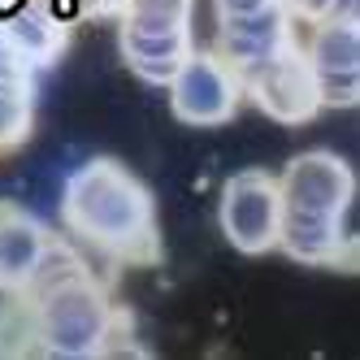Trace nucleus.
<instances>
[{
    "label": "nucleus",
    "instance_id": "nucleus-9",
    "mask_svg": "<svg viewBox=\"0 0 360 360\" xmlns=\"http://www.w3.org/2000/svg\"><path fill=\"white\" fill-rule=\"evenodd\" d=\"M295 27L300 22L287 13L282 0H274V5L256 9V13L217 18V48L213 53H221L235 70H248L256 61H269L278 53H287V48H295L300 44Z\"/></svg>",
    "mask_w": 360,
    "mask_h": 360
},
{
    "label": "nucleus",
    "instance_id": "nucleus-10",
    "mask_svg": "<svg viewBox=\"0 0 360 360\" xmlns=\"http://www.w3.org/2000/svg\"><path fill=\"white\" fill-rule=\"evenodd\" d=\"M53 243L57 235L35 213L18 209V204H0V291L5 295L27 291Z\"/></svg>",
    "mask_w": 360,
    "mask_h": 360
},
{
    "label": "nucleus",
    "instance_id": "nucleus-12",
    "mask_svg": "<svg viewBox=\"0 0 360 360\" xmlns=\"http://www.w3.org/2000/svg\"><path fill=\"white\" fill-rule=\"evenodd\" d=\"M5 35L18 48V57L27 61L35 74L53 65L65 53V44H70L65 22L48 9V5H22V9L5 13Z\"/></svg>",
    "mask_w": 360,
    "mask_h": 360
},
{
    "label": "nucleus",
    "instance_id": "nucleus-4",
    "mask_svg": "<svg viewBox=\"0 0 360 360\" xmlns=\"http://www.w3.org/2000/svg\"><path fill=\"white\" fill-rule=\"evenodd\" d=\"M169 109L187 126H226L243 105V79L213 48H191L187 61L165 83Z\"/></svg>",
    "mask_w": 360,
    "mask_h": 360
},
{
    "label": "nucleus",
    "instance_id": "nucleus-13",
    "mask_svg": "<svg viewBox=\"0 0 360 360\" xmlns=\"http://www.w3.org/2000/svg\"><path fill=\"white\" fill-rule=\"evenodd\" d=\"M35 131V79L0 83V152H13Z\"/></svg>",
    "mask_w": 360,
    "mask_h": 360
},
{
    "label": "nucleus",
    "instance_id": "nucleus-2",
    "mask_svg": "<svg viewBox=\"0 0 360 360\" xmlns=\"http://www.w3.org/2000/svg\"><path fill=\"white\" fill-rule=\"evenodd\" d=\"M22 300H27V313H31L35 352L83 360V356H100L113 347L117 308L87 269L65 274L57 282H48V287H35Z\"/></svg>",
    "mask_w": 360,
    "mask_h": 360
},
{
    "label": "nucleus",
    "instance_id": "nucleus-7",
    "mask_svg": "<svg viewBox=\"0 0 360 360\" xmlns=\"http://www.w3.org/2000/svg\"><path fill=\"white\" fill-rule=\"evenodd\" d=\"M278 191H282V209L343 217V213H352L356 174H352L347 157H339L330 148H313V152H300V157L287 161V169L278 174Z\"/></svg>",
    "mask_w": 360,
    "mask_h": 360
},
{
    "label": "nucleus",
    "instance_id": "nucleus-15",
    "mask_svg": "<svg viewBox=\"0 0 360 360\" xmlns=\"http://www.w3.org/2000/svg\"><path fill=\"white\" fill-rule=\"evenodd\" d=\"M117 13H139V18H178V22H191V0H122Z\"/></svg>",
    "mask_w": 360,
    "mask_h": 360
},
{
    "label": "nucleus",
    "instance_id": "nucleus-1",
    "mask_svg": "<svg viewBox=\"0 0 360 360\" xmlns=\"http://www.w3.org/2000/svg\"><path fill=\"white\" fill-rule=\"evenodd\" d=\"M61 221L79 243L117 261H157V204L143 178L113 157H91L65 178Z\"/></svg>",
    "mask_w": 360,
    "mask_h": 360
},
{
    "label": "nucleus",
    "instance_id": "nucleus-8",
    "mask_svg": "<svg viewBox=\"0 0 360 360\" xmlns=\"http://www.w3.org/2000/svg\"><path fill=\"white\" fill-rule=\"evenodd\" d=\"M191 22L178 18H139V13H117V53L143 83L165 87L174 70L191 53Z\"/></svg>",
    "mask_w": 360,
    "mask_h": 360
},
{
    "label": "nucleus",
    "instance_id": "nucleus-11",
    "mask_svg": "<svg viewBox=\"0 0 360 360\" xmlns=\"http://www.w3.org/2000/svg\"><path fill=\"white\" fill-rule=\"evenodd\" d=\"M278 248L300 265H352V213H295L282 209Z\"/></svg>",
    "mask_w": 360,
    "mask_h": 360
},
{
    "label": "nucleus",
    "instance_id": "nucleus-5",
    "mask_svg": "<svg viewBox=\"0 0 360 360\" xmlns=\"http://www.w3.org/2000/svg\"><path fill=\"white\" fill-rule=\"evenodd\" d=\"M243 79V100H252L265 117L282 126H304L321 113V96H317V74L300 53V44L278 53L269 61H256L239 70Z\"/></svg>",
    "mask_w": 360,
    "mask_h": 360
},
{
    "label": "nucleus",
    "instance_id": "nucleus-6",
    "mask_svg": "<svg viewBox=\"0 0 360 360\" xmlns=\"http://www.w3.org/2000/svg\"><path fill=\"white\" fill-rule=\"evenodd\" d=\"M300 53L317 74L321 109H352L360 100V22L356 13H334L317 27H308Z\"/></svg>",
    "mask_w": 360,
    "mask_h": 360
},
{
    "label": "nucleus",
    "instance_id": "nucleus-3",
    "mask_svg": "<svg viewBox=\"0 0 360 360\" xmlns=\"http://www.w3.org/2000/svg\"><path fill=\"white\" fill-rule=\"evenodd\" d=\"M217 226L226 243L243 256H265L278 248V226H282V191L278 174L269 169H239L221 183L217 200Z\"/></svg>",
    "mask_w": 360,
    "mask_h": 360
},
{
    "label": "nucleus",
    "instance_id": "nucleus-14",
    "mask_svg": "<svg viewBox=\"0 0 360 360\" xmlns=\"http://www.w3.org/2000/svg\"><path fill=\"white\" fill-rule=\"evenodd\" d=\"M282 5L304 27H317V22H326L334 13H352V0H282Z\"/></svg>",
    "mask_w": 360,
    "mask_h": 360
},
{
    "label": "nucleus",
    "instance_id": "nucleus-16",
    "mask_svg": "<svg viewBox=\"0 0 360 360\" xmlns=\"http://www.w3.org/2000/svg\"><path fill=\"white\" fill-rule=\"evenodd\" d=\"M265 5H274V0H213V13L217 18H235V13H256Z\"/></svg>",
    "mask_w": 360,
    "mask_h": 360
}]
</instances>
